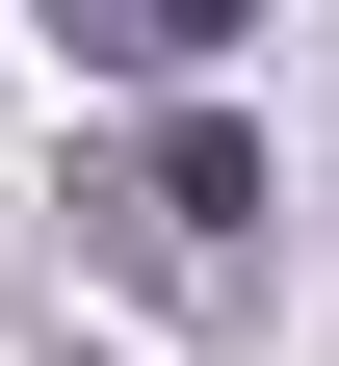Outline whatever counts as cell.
Returning a JSON list of instances; mask_svg holds the SVG:
<instances>
[{"label":"cell","instance_id":"6da1fadb","mask_svg":"<svg viewBox=\"0 0 339 366\" xmlns=\"http://www.w3.org/2000/svg\"><path fill=\"white\" fill-rule=\"evenodd\" d=\"M79 209L131 236V288H157V314H261V131H235V105L131 131V157L79 183Z\"/></svg>","mask_w":339,"mask_h":366},{"label":"cell","instance_id":"7a4b0ae2","mask_svg":"<svg viewBox=\"0 0 339 366\" xmlns=\"http://www.w3.org/2000/svg\"><path fill=\"white\" fill-rule=\"evenodd\" d=\"M53 26H79V53H105V79H183V53H235L261 0H53Z\"/></svg>","mask_w":339,"mask_h":366}]
</instances>
